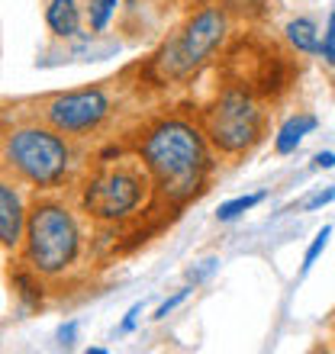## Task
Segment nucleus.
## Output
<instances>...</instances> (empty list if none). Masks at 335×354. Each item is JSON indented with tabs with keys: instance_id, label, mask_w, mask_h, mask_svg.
<instances>
[{
	"instance_id": "1",
	"label": "nucleus",
	"mask_w": 335,
	"mask_h": 354,
	"mask_svg": "<svg viewBox=\"0 0 335 354\" xmlns=\"http://www.w3.org/2000/svg\"><path fill=\"white\" fill-rule=\"evenodd\" d=\"M136 158L149 171L152 190L171 206L194 200L213 171V151L203 129L184 116H165L149 126Z\"/></svg>"
},
{
	"instance_id": "2",
	"label": "nucleus",
	"mask_w": 335,
	"mask_h": 354,
	"mask_svg": "<svg viewBox=\"0 0 335 354\" xmlns=\"http://www.w3.org/2000/svg\"><path fill=\"white\" fill-rule=\"evenodd\" d=\"M84 254L81 219L65 200L42 196L29 206L23 235V264L39 277H65Z\"/></svg>"
},
{
	"instance_id": "3",
	"label": "nucleus",
	"mask_w": 335,
	"mask_h": 354,
	"mask_svg": "<svg viewBox=\"0 0 335 354\" xmlns=\"http://www.w3.org/2000/svg\"><path fill=\"white\" fill-rule=\"evenodd\" d=\"M3 165L23 184L36 187V190H55L65 180H71L75 145L48 122H29V126H17L7 132Z\"/></svg>"
},
{
	"instance_id": "4",
	"label": "nucleus",
	"mask_w": 335,
	"mask_h": 354,
	"mask_svg": "<svg viewBox=\"0 0 335 354\" xmlns=\"http://www.w3.org/2000/svg\"><path fill=\"white\" fill-rule=\"evenodd\" d=\"M152 177L139 158L107 161L81 190V209L100 223H126L152 200Z\"/></svg>"
},
{
	"instance_id": "5",
	"label": "nucleus",
	"mask_w": 335,
	"mask_h": 354,
	"mask_svg": "<svg viewBox=\"0 0 335 354\" xmlns=\"http://www.w3.org/2000/svg\"><path fill=\"white\" fill-rule=\"evenodd\" d=\"M229 39V13L223 7H200L187 17V23L168 39L155 55L161 81H187L203 65H210L216 52Z\"/></svg>"
},
{
	"instance_id": "6",
	"label": "nucleus",
	"mask_w": 335,
	"mask_h": 354,
	"mask_svg": "<svg viewBox=\"0 0 335 354\" xmlns=\"http://www.w3.org/2000/svg\"><path fill=\"white\" fill-rule=\"evenodd\" d=\"M203 136L226 158L248 155L264 136V110L242 87H226L203 110Z\"/></svg>"
},
{
	"instance_id": "7",
	"label": "nucleus",
	"mask_w": 335,
	"mask_h": 354,
	"mask_svg": "<svg viewBox=\"0 0 335 354\" xmlns=\"http://www.w3.org/2000/svg\"><path fill=\"white\" fill-rule=\"evenodd\" d=\"M113 116V93L110 87H78V91L55 93L42 103V122L58 129L68 139H87L100 132Z\"/></svg>"
},
{
	"instance_id": "8",
	"label": "nucleus",
	"mask_w": 335,
	"mask_h": 354,
	"mask_svg": "<svg viewBox=\"0 0 335 354\" xmlns=\"http://www.w3.org/2000/svg\"><path fill=\"white\" fill-rule=\"evenodd\" d=\"M26 213H29V206L23 203L19 187L13 180H7V177H0V248H7V252L23 248Z\"/></svg>"
},
{
	"instance_id": "9",
	"label": "nucleus",
	"mask_w": 335,
	"mask_h": 354,
	"mask_svg": "<svg viewBox=\"0 0 335 354\" xmlns=\"http://www.w3.org/2000/svg\"><path fill=\"white\" fill-rule=\"evenodd\" d=\"M46 26L58 39H78L84 29V13L78 0H48L46 3Z\"/></svg>"
},
{
	"instance_id": "10",
	"label": "nucleus",
	"mask_w": 335,
	"mask_h": 354,
	"mask_svg": "<svg viewBox=\"0 0 335 354\" xmlns=\"http://www.w3.org/2000/svg\"><path fill=\"white\" fill-rule=\"evenodd\" d=\"M316 126H319V120L313 116V113H297V116H290V120L278 129V136H274V151H278V155H290V151H297L300 142L307 139Z\"/></svg>"
},
{
	"instance_id": "11",
	"label": "nucleus",
	"mask_w": 335,
	"mask_h": 354,
	"mask_svg": "<svg viewBox=\"0 0 335 354\" xmlns=\"http://www.w3.org/2000/svg\"><path fill=\"white\" fill-rule=\"evenodd\" d=\"M284 32H287V42L297 48L300 55H316L319 46H323V39H319V26L313 23V19H307V17L290 19Z\"/></svg>"
},
{
	"instance_id": "12",
	"label": "nucleus",
	"mask_w": 335,
	"mask_h": 354,
	"mask_svg": "<svg viewBox=\"0 0 335 354\" xmlns=\"http://www.w3.org/2000/svg\"><path fill=\"white\" fill-rule=\"evenodd\" d=\"M116 7H120V0H87L84 17H87V29L93 36H100V32L110 29L113 17H116Z\"/></svg>"
},
{
	"instance_id": "13",
	"label": "nucleus",
	"mask_w": 335,
	"mask_h": 354,
	"mask_svg": "<svg viewBox=\"0 0 335 354\" xmlns=\"http://www.w3.org/2000/svg\"><path fill=\"white\" fill-rule=\"evenodd\" d=\"M261 200H264V194H242V196H235V200H226V203H219V209H216V219H219V223H235L239 216L251 213Z\"/></svg>"
},
{
	"instance_id": "14",
	"label": "nucleus",
	"mask_w": 335,
	"mask_h": 354,
	"mask_svg": "<svg viewBox=\"0 0 335 354\" xmlns=\"http://www.w3.org/2000/svg\"><path fill=\"white\" fill-rule=\"evenodd\" d=\"M223 10L242 19H258L271 10V0H223Z\"/></svg>"
},
{
	"instance_id": "15",
	"label": "nucleus",
	"mask_w": 335,
	"mask_h": 354,
	"mask_svg": "<svg viewBox=\"0 0 335 354\" xmlns=\"http://www.w3.org/2000/svg\"><path fill=\"white\" fill-rule=\"evenodd\" d=\"M329 235H332V225H323L316 232V239L309 242V248H307V254H303V274H307L313 264L319 261V254L326 252V245H329Z\"/></svg>"
},
{
	"instance_id": "16",
	"label": "nucleus",
	"mask_w": 335,
	"mask_h": 354,
	"mask_svg": "<svg viewBox=\"0 0 335 354\" xmlns=\"http://www.w3.org/2000/svg\"><path fill=\"white\" fill-rule=\"evenodd\" d=\"M319 52H323V58L335 68V10L329 13V23H326V32H323V46H319Z\"/></svg>"
},
{
	"instance_id": "17",
	"label": "nucleus",
	"mask_w": 335,
	"mask_h": 354,
	"mask_svg": "<svg viewBox=\"0 0 335 354\" xmlns=\"http://www.w3.org/2000/svg\"><path fill=\"white\" fill-rule=\"evenodd\" d=\"M190 293H194V287H181V290H177V293H174V297H168L165 303H161V306L155 309V316H152V319H168V316H171V313H174L177 306H181V303H184L187 297H190Z\"/></svg>"
},
{
	"instance_id": "18",
	"label": "nucleus",
	"mask_w": 335,
	"mask_h": 354,
	"mask_svg": "<svg viewBox=\"0 0 335 354\" xmlns=\"http://www.w3.org/2000/svg\"><path fill=\"white\" fill-rule=\"evenodd\" d=\"M329 203H335V184L326 187V190H316L313 196H307L303 209H307V213H313V209H319V206H329Z\"/></svg>"
},
{
	"instance_id": "19",
	"label": "nucleus",
	"mask_w": 335,
	"mask_h": 354,
	"mask_svg": "<svg viewBox=\"0 0 335 354\" xmlns=\"http://www.w3.org/2000/svg\"><path fill=\"white\" fill-rule=\"evenodd\" d=\"M216 264H219V261H216V258H206V261L200 264V268H197V270H194V268L187 270V277L194 280V287H197V283H203V280L210 277V274H213V270H216Z\"/></svg>"
},
{
	"instance_id": "20",
	"label": "nucleus",
	"mask_w": 335,
	"mask_h": 354,
	"mask_svg": "<svg viewBox=\"0 0 335 354\" xmlns=\"http://www.w3.org/2000/svg\"><path fill=\"white\" fill-rule=\"evenodd\" d=\"M78 338V322H65V326L58 328V345L62 348H71Z\"/></svg>"
},
{
	"instance_id": "21",
	"label": "nucleus",
	"mask_w": 335,
	"mask_h": 354,
	"mask_svg": "<svg viewBox=\"0 0 335 354\" xmlns=\"http://www.w3.org/2000/svg\"><path fill=\"white\" fill-rule=\"evenodd\" d=\"M139 313H142L139 303H136V306H129V313H126V319H123V326H120L123 335H129L132 328H136V319H139Z\"/></svg>"
},
{
	"instance_id": "22",
	"label": "nucleus",
	"mask_w": 335,
	"mask_h": 354,
	"mask_svg": "<svg viewBox=\"0 0 335 354\" xmlns=\"http://www.w3.org/2000/svg\"><path fill=\"white\" fill-rule=\"evenodd\" d=\"M313 168H319V171L335 168V151H319L316 158H313Z\"/></svg>"
}]
</instances>
